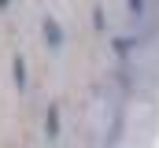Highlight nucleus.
<instances>
[{"label":"nucleus","mask_w":159,"mask_h":148,"mask_svg":"<svg viewBox=\"0 0 159 148\" xmlns=\"http://www.w3.org/2000/svg\"><path fill=\"white\" fill-rule=\"evenodd\" d=\"M44 34H48V41H52V48H59V44H63V37H59V30H56V22H52V19H44Z\"/></svg>","instance_id":"nucleus-1"},{"label":"nucleus","mask_w":159,"mask_h":148,"mask_svg":"<svg viewBox=\"0 0 159 148\" xmlns=\"http://www.w3.org/2000/svg\"><path fill=\"white\" fill-rule=\"evenodd\" d=\"M15 81H19V85L26 81V74H22V59H15Z\"/></svg>","instance_id":"nucleus-2"},{"label":"nucleus","mask_w":159,"mask_h":148,"mask_svg":"<svg viewBox=\"0 0 159 148\" xmlns=\"http://www.w3.org/2000/svg\"><path fill=\"white\" fill-rule=\"evenodd\" d=\"M141 7H144V0H133V11H141Z\"/></svg>","instance_id":"nucleus-3"},{"label":"nucleus","mask_w":159,"mask_h":148,"mask_svg":"<svg viewBox=\"0 0 159 148\" xmlns=\"http://www.w3.org/2000/svg\"><path fill=\"white\" fill-rule=\"evenodd\" d=\"M0 7H7V0H0Z\"/></svg>","instance_id":"nucleus-4"}]
</instances>
